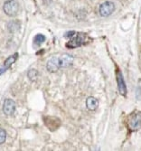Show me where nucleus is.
I'll return each mask as SVG.
<instances>
[{
	"label": "nucleus",
	"instance_id": "1",
	"mask_svg": "<svg viewBox=\"0 0 141 151\" xmlns=\"http://www.w3.org/2000/svg\"><path fill=\"white\" fill-rule=\"evenodd\" d=\"M19 9L18 3L16 0H8L3 6V10L5 14L8 17H15L17 15Z\"/></svg>",
	"mask_w": 141,
	"mask_h": 151
},
{
	"label": "nucleus",
	"instance_id": "2",
	"mask_svg": "<svg viewBox=\"0 0 141 151\" xmlns=\"http://www.w3.org/2000/svg\"><path fill=\"white\" fill-rule=\"evenodd\" d=\"M115 10V5L113 2L111 1H106L104 3H102L100 6V9H99V12H100V15L103 17H107L109 16H110L112 13Z\"/></svg>",
	"mask_w": 141,
	"mask_h": 151
},
{
	"label": "nucleus",
	"instance_id": "3",
	"mask_svg": "<svg viewBox=\"0 0 141 151\" xmlns=\"http://www.w3.org/2000/svg\"><path fill=\"white\" fill-rule=\"evenodd\" d=\"M3 111L7 116L13 115L16 111V102L11 99L5 100L3 103Z\"/></svg>",
	"mask_w": 141,
	"mask_h": 151
},
{
	"label": "nucleus",
	"instance_id": "4",
	"mask_svg": "<svg viewBox=\"0 0 141 151\" xmlns=\"http://www.w3.org/2000/svg\"><path fill=\"white\" fill-rule=\"evenodd\" d=\"M61 68L58 57H52L46 64V69L49 73H56Z\"/></svg>",
	"mask_w": 141,
	"mask_h": 151
},
{
	"label": "nucleus",
	"instance_id": "5",
	"mask_svg": "<svg viewBox=\"0 0 141 151\" xmlns=\"http://www.w3.org/2000/svg\"><path fill=\"white\" fill-rule=\"evenodd\" d=\"M83 40H84V36L81 35V34H75L72 40L70 41L67 45V47L69 48H76V47H79L82 45L83 43Z\"/></svg>",
	"mask_w": 141,
	"mask_h": 151
},
{
	"label": "nucleus",
	"instance_id": "6",
	"mask_svg": "<svg viewBox=\"0 0 141 151\" xmlns=\"http://www.w3.org/2000/svg\"><path fill=\"white\" fill-rule=\"evenodd\" d=\"M117 83H118V89H119V93L122 96H126V94H127V86H126L123 75L120 73V71L117 72Z\"/></svg>",
	"mask_w": 141,
	"mask_h": 151
},
{
	"label": "nucleus",
	"instance_id": "7",
	"mask_svg": "<svg viewBox=\"0 0 141 151\" xmlns=\"http://www.w3.org/2000/svg\"><path fill=\"white\" fill-rule=\"evenodd\" d=\"M129 128L132 130H138L140 128V113L137 112V114L133 115L132 118L129 121Z\"/></svg>",
	"mask_w": 141,
	"mask_h": 151
},
{
	"label": "nucleus",
	"instance_id": "8",
	"mask_svg": "<svg viewBox=\"0 0 141 151\" xmlns=\"http://www.w3.org/2000/svg\"><path fill=\"white\" fill-rule=\"evenodd\" d=\"M59 61H60V66L62 68H65L73 64L74 58L73 56L70 55V54H63L61 57H59Z\"/></svg>",
	"mask_w": 141,
	"mask_h": 151
},
{
	"label": "nucleus",
	"instance_id": "9",
	"mask_svg": "<svg viewBox=\"0 0 141 151\" xmlns=\"http://www.w3.org/2000/svg\"><path fill=\"white\" fill-rule=\"evenodd\" d=\"M98 106H99V101L95 97L91 96V97H89L86 100V107L88 109H90V111H96Z\"/></svg>",
	"mask_w": 141,
	"mask_h": 151
},
{
	"label": "nucleus",
	"instance_id": "10",
	"mask_svg": "<svg viewBox=\"0 0 141 151\" xmlns=\"http://www.w3.org/2000/svg\"><path fill=\"white\" fill-rule=\"evenodd\" d=\"M6 28L10 33H17L21 28V24L18 21H10L6 24Z\"/></svg>",
	"mask_w": 141,
	"mask_h": 151
},
{
	"label": "nucleus",
	"instance_id": "11",
	"mask_svg": "<svg viewBox=\"0 0 141 151\" xmlns=\"http://www.w3.org/2000/svg\"><path fill=\"white\" fill-rule=\"evenodd\" d=\"M17 58H18V53H14L13 55L7 57L5 63H4V67L7 68V67H9L10 65H12L13 63H15L16 61L17 60Z\"/></svg>",
	"mask_w": 141,
	"mask_h": 151
},
{
	"label": "nucleus",
	"instance_id": "12",
	"mask_svg": "<svg viewBox=\"0 0 141 151\" xmlns=\"http://www.w3.org/2000/svg\"><path fill=\"white\" fill-rule=\"evenodd\" d=\"M27 77L30 81H35L37 80L38 78V71L35 70V69H32V70H29L27 73Z\"/></svg>",
	"mask_w": 141,
	"mask_h": 151
},
{
	"label": "nucleus",
	"instance_id": "13",
	"mask_svg": "<svg viewBox=\"0 0 141 151\" xmlns=\"http://www.w3.org/2000/svg\"><path fill=\"white\" fill-rule=\"evenodd\" d=\"M45 41V36L44 35H37L35 39H34V43L35 45H41V44H43L44 42Z\"/></svg>",
	"mask_w": 141,
	"mask_h": 151
},
{
	"label": "nucleus",
	"instance_id": "14",
	"mask_svg": "<svg viewBox=\"0 0 141 151\" xmlns=\"http://www.w3.org/2000/svg\"><path fill=\"white\" fill-rule=\"evenodd\" d=\"M6 139V132L5 129L0 128V145L5 143Z\"/></svg>",
	"mask_w": 141,
	"mask_h": 151
},
{
	"label": "nucleus",
	"instance_id": "15",
	"mask_svg": "<svg viewBox=\"0 0 141 151\" xmlns=\"http://www.w3.org/2000/svg\"><path fill=\"white\" fill-rule=\"evenodd\" d=\"M75 34H76L75 32H69V33L67 34V35H68V37H73Z\"/></svg>",
	"mask_w": 141,
	"mask_h": 151
}]
</instances>
